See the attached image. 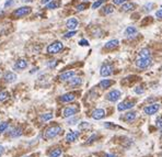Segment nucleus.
<instances>
[{
	"label": "nucleus",
	"instance_id": "obj_48",
	"mask_svg": "<svg viewBox=\"0 0 162 157\" xmlns=\"http://www.w3.org/2000/svg\"><path fill=\"white\" fill-rule=\"evenodd\" d=\"M33 0H22V2H24V3H26V2H32Z\"/></svg>",
	"mask_w": 162,
	"mask_h": 157
},
{
	"label": "nucleus",
	"instance_id": "obj_36",
	"mask_svg": "<svg viewBox=\"0 0 162 157\" xmlns=\"http://www.w3.org/2000/svg\"><path fill=\"white\" fill-rule=\"evenodd\" d=\"M88 8V5H87V2H84V3H80V5H78L77 6V11H83V10H86Z\"/></svg>",
	"mask_w": 162,
	"mask_h": 157
},
{
	"label": "nucleus",
	"instance_id": "obj_17",
	"mask_svg": "<svg viewBox=\"0 0 162 157\" xmlns=\"http://www.w3.org/2000/svg\"><path fill=\"white\" fill-rule=\"evenodd\" d=\"M18 79V76L15 75L14 72H7L5 75H3V80L6 82H9V84H11V82H14L15 80Z\"/></svg>",
	"mask_w": 162,
	"mask_h": 157
},
{
	"label": "nucleus",
	"instance_id": "obj_11",
	"mask_svg": "<svg viewBox=\"0 0 162 157\" xmlns=\"http://www.w3.org/2000/svg\"><path fill=\"white\" fill-rule=\"evenodd\" d=\"M137 114H138V113H137L136 111H128V112H126L120 119H122L123 121H125V122H127V123H132V122L137 119Z\"/></svg>",
	"mask_w": 162,
	"mask_h": 157
},
{
	"label": "nucleus",
	"instance_id": "obj_31",
	"mask_svg": "<svg viewBox=\"0 0 162 157\" xmlns=\"http://www.w3.org/2000/svg\"><path fill=\"white\" fill-rule=\"evenodd\" d=\"M8 127H9V123H8V122H2V123H0V134H2L3 132H6Z\"/></svg>",
	"mask_w": 162,
	"mask_h": 157
},
{
	"label": "nucleus",
	"instance_id": "obj_47",
	"mask_svg": "<svg viewBox=\"0 0 162 157\" xmlns=\"http://www.w3.org/2000/svg\"><path fill=\"white\" fill-rule=\"evenodd\" d=\"M51 0H41V3L42 5H47L48 2H51Z\"/></svg>",
	"mask_w": 162,
	"mask_h": 157
},
{
	"label": "nucleus",
	"instance_id": "obj_6",
	"mask_svg": "<svg viewBox=\"0 0 162 157\" xmlns=\"http://www.w3.org/2000/svg\"><path fill=\"white\" fill-rule=\"evenodd\" d=\"M79 111V108L76 106H69V107H66V108L64 109L63 111V117L66 119H69L71 117H75Z\"/></svg>",
	"mask_w": 162,
	"mask_h": 157
},
{
	"label": "nucleus",
	"instance_id": "obj_42",
	"mask_svg": "<svg viewBox=\"0 0 162 157\" xmlns=\"http://www.w3.org/2000/svg\"><path fill=\"white\" fill-rule=\"evenodd\" d=\"M79 45H81V46H88V45H89V42H88L87 40H80V41H79Z\"/></svg>",
	"mask_w": 162,
	"mask_h": 157
},
{
	"label": "nucleus",
	"instance_id": "obj_53",
	"mask_svg": "<svg viewBox=\"0 0 162 157\" xmlns=\"http://www.w3.org/2000/svg\"><path fill=\"white\" fill-rule=\"evenodd\" d=\"M161 157H162V153H161Z\"/></svg>",
	"mask_w": 162,
	"mask_h": 157
},
{
	"label": "nucleus",
	"instance_id": "obj_28",
	"mask_svg": "<svg viewBox=\"0 0 162 157\" xmlns=\"http://www.w3.org/2000/svg\"><path fill=\"white\" fill-rule=\"evenodd\" d=\"M104 2H105V0H96V1H94V2L92 3L91 8H92V9H98V8H100Z\"/></svg>",
	"mask_w": 162,
	"mask_h": 157
},
{
	"label": "nucleus",
	"instance_id": "obj_33",
	"mask_svg": "<svg viewBox=\"0 0 162 157\" xmlns=\"http://www.w3.org/2000/svg\"><path fill=\"white\" fill-rule=\"evenodd\" d=\"M104 127H106V129H120V127H118V125H115V124L112 123V122H105Z\"/></svg>",
	"mask_w": 162,
	"mask_h": 157
},
{
	"label": "nucleus",
	"instance_id": "obj_19",
	"mask_svg": "<svg viewBox=\"0 0 162 157\" xmlns=\"http://www.w3.org/2000/svg\"><path fill=\"white\" fill-rule=\"evenodd\" d=\"M27 67V62L25 59H18L13 65V68L15 70H23Z\"/></svg>",
	"mask_w": 162,
	"mask_h": 157
},
{
	"label": "nucleus",
	"instance_id": "obj_23",
	"mask_svg": "<svg viewBox=\"0 0 162 157\" xmlns=\"http://www.w3.org/2000/svg\"><path fill=\"white\" fill-rule=\"evenodd\" d=\"M10 136H11V137H20V136L22 135V129L21 127H14V129H12L11 131H10Z\"/></svg>",
	"mask_w": 162,
	"mask_h": 157
},
{
	"label": "nucleus",
	"instance_id": "obj_52",
	"mask_svg": "<svg viewBox=\"0 0 162 157\" xmlns=\"http://www.w3.org/2000/svg\"><path fill=\"white\" fill-rule=\"evenodd\" d=\"M24 157H30V156H24Z\"/></svg>",
	"mask_w": 162,
	"mask_h": 157
},
{
	"label": "nucleus",
	"instance_id": "obj_8",
	"mask_svg": "<svg viewBox=\"0 0 162 157\" xmlns=\"http://www.w3.org/2000/svg\"><path fill=\"white\" fill-rule=\"evenodd\" d=\"M120 96H122L120 90H118V89H113V90H111L106 95L105 98H106V100L110 101V102H116L117 100L120 98Z\"/></svg>",
	"mask_w": 162,
	"mask_h": 157
},
{
	"label": "nucleus",
	"instance_id": "obj_34",
	"mask_svg": "<svg viewBox=\"0 0 162 157\" xmlns=\"http://www.w3.org/2000/svg\"><path fill=\"white\" fill-rule=\"evenodd\" d=\"M79 121V119L77 118V117H71V118H69V120L67 121V124L68 125H73V124H77V122Z\"/></svg>",
	"mask_w": 162,
	"mask_h": 157
},
{
	"label": "nucleus",
	"instance_id": "obj_13",
	"mask_svg": "<svg viewBox=\"0 0 162 157\" xmlns=\"http://www.w3.org/2000/svg\"><path fill=\"white\" fill-rule=\"evenodd\" d=\"M106 115V113H105V110L104 109H95V110H93L92 111V114H91V117H92V119H94V120H101V119H103Z\"/></svg>",
	"mask_w": 162,
	"mask_h": 157
},
{
	"label": "nucleus",
	"instance_id": "obj_2",
	"mask_svg": "<svg viewBox=\"0 0 162 157\" xmlns=\"http://www.w3.org/2000/svg\"><path fill=\"white\" fill-rule=\"evenodd\" d=\"M63 132V129L59 125H53V127H49L48 129H46L43 136L45 137L46 139H55L56 136H58L60 133Z\"/></svg>",
	"mask_w": 162,
	"mask_h": 157
},
{
	"label": "nucleus",
	"instance_id": "obj_44",
	"mask_svg": "<svg viewBox=\"0 0 162 157\" xmlns=\"http://www.w3.org/2000/svg\"><path fill=\"white\" fill-rule=\"evenodd\" d=\"M156 18L162 20V8H161V9L158 10V11H156Z\"/></svg>",
	"mask_w": 162,
	"mask_h": 157
},
{
	"label": "nucleus",
	"instance_id": "obj_15",
	"mask_svg": "<svg viewBox=\"0 0 162 157\" xmlns=\"http://www.w3.org/2000/svg\"><path fill=\"white\" fill-rule=\"evenodd\" d=\"M76 99V94L75 92H67V94L63 95V96L60 97V101L64 103H68V102H71L73 100Z\"/></svg>",
	"mask_w": 162,
	"mask_h": 157
},
{
	"label": "nucleus",
	"instance_id": "obj_45",
	"mask_svg": "<svg viewBox=\"0 0 162 157\" xmlns=\"http://www.w3.org/2000/svg\"><path fill=\"white\" fill-rule=\"evenodd\" d=\"M104 157H117V156L115 154H112V153H106L104 155Z\"/></svg>",
	"mask_w": 162,
	"mask_h": 157
},
{
	"label": "nucleus",
	"instance_id": "obj_50",
	"mask_svg": "<svg viewBox=\"0 0 162 157\" xmlns=\"http://www.w3.org/2000/svg\"><path fill=\"white\" fill-rule=\"evenodd\" d=\"M0 77H1V72H0Z\"/></svg>",
	"mask_w": 162,
	"mask_h": 157
},
{
	"label": "nucleus",
	"instance_id": "obj_40",
	"mask_svg": "<svg viewBox=\"0 0 162 157\" xmlns=\"http://www.w3.org/2000/svg\"><path fill=\"white\" fill-rule=\"evenodd\" d=\"M128 0H113V3L116 5V6H120V5H124L125 2H127Z\"/></svg>",
	"mask_w": 162,
	"mask_h": 157
},
{
	"label": "nucleus",
	"instance_id": "obj_25",
	"mask_svg": "<svg viewBox=\"0 0 162 157\" xmlns=\"http://www.w3.org/2000/svg\"><path fill=\"white\" fill-rule=\"evenodd\" d=\"M63 154V151H61V148H54L53 151L49 152V154H48V156L49 157H59L60 155Z\"/></svg>",
	"mask_w": 162,
	"mask_h": 157
},
{
	"label": "nucleus",
	"instance_id": "obj_37",
	"mask_svg": "<svg viewBox=\"0 0 162 157\" xmlns=\"http://www.w3.org/2000/svg\"><path fill=\"white\" fill-rule=\"evenodd\" d=\"M76 34H77V31H69V32H67L66 34H65V35H64V37H65V39H70V37H72V36L73 35H76Z\"/></svg>",
	"mask_w": 162,
	"mask_h": 157
},
{
	"label": "nucleus",
	"instance_id": "obj_14",
	"mask_svg": "<svg viewBox=\"0 0 162 157\" xmlns=\"http://www.w3.org/2000/svg\"><path fill=\"white\" fill-rule=\"evenodd\" d=\"M78 24H79V21L77 20V19H76V18H70V19H68V20H67L66 27L69 31H75L76 29H77V27H78Z\"/></svg>",
	"mask_w": 162,
	"mask_h": 157
},
{
	"label": "nucleus",
	"instance_id": "obj_5",
	"mask_svg": "<svg viewBox=\"0 0 162 157\" xmlns=\"http://www.w3.org/2000/svg\"><path fill=\"white\" fill-rule=\"evenodd\" d=\"M136 102L132 101V100H125V101H122L120 103H118L117 106V110L120 112L122 111H127V110H130L135 107Z\"/></svg>",
	"mask_w": 162,
	"mask_h": 157
},
{
	"label": "nucleus",
	"instance_id": "obj_35",
	"mask_svg": "<svg viewBox=\"0 0 162 157\" xmlns=\"http://www.w3.org/2000/svg\"><path fill=\"white\" fill-rule=\"evenodd\" d=\"M134 92L137 95H142L145 92V88H142L141 86H137V87H135V89H134Z\"/></svg>",
	"mask_w": 162,
	"mask_h": 157
},
{
	"label": "nucleus",
	"instance_id": "obj_10",
	"mask_svg": "<svg viewBox=\"0 0 162 157\" xmlns=\"http://www.w3.org/2000/svg\"><path fill=\"white\" fill-rule=\"evenodd\" d=\"M138 34V30H137V27H132V25H129L125 29L124 31V35L126 36L127 39H134L136 37V35Z\"/></svg>",
	"mask_w": 162,
	"mask_h": 157
},
{
	"label": "nucleus",
	"instance_id": "obj_51",
	"mask_svg": "<svg viewBox=\"0 0 162 157\" xmlns=\"http://www.w3.org/2000/svg\"><path fill=\"white\" fill-rule=\"evenodd\" d=\"M84 1H89V0H84Z\"/></svg>",
	"mask_w": 162,
	"mask_h": 157
},
{
	"label": "nucleus",
	"instance_id": "obj_49",
	"mask_svg": "<svg viewBox=\"0 0 162 157\" xmlns=\"http://www.w3.org/2000/svg\"><path fill=\"white\" fill-rule=\"evenodd\" d=\"M160 70H162V66H161V67H160Z\"/></svg>",
	"mask_w": 162,
	"mask_h": 157
},
{
	"label": "nucleus",
	"instance_id": "obj_9",
	"mask_svg": "<svg viewBox=\"0 0 162 157\" xmlns=\"http://www.w3.org/2000/svg\"><path fill=\"white\" fill-rule=\"evenodd\" d=\"M113 70H114V68L111 64H103L101 66V69H100V75L102 77H108L113 74Z\"/></svg>",
	"mask_w": 162,
	"mask_h": 157
},
{
	"label": "nucleus",
	"instance_id": "obj_18",
	"mask_svg": "<svg viewBox=\"0 0 162 157\" xmlns=\"http://www.w3.org/2000/svg\"><path fill=\"white\" fill-rule=\"evenodd\" d=\"M79 139V132L78 131H70L66 135V141L69 143L76 142Z\"/></svg>",
	"mask_w": 162,
	"mask_h": 157
},
{
	"label": "nucleus",
	"instance_id": "obj_30",
	"mask_svg": "<svg viewBox=\"0 0 162 157\" xmlns=\"http://www.w3.org/2000/svg\"><path fill=\"white\" fill-rule=\"evenodd\" d=\"M9 92L8 91H1L0 92V102H2V101H5V100H7L8 98H9Z\"/></svg>",
	"mask_w": 162,
	"mask_h": 157
},
{
	"label": "nucleus",
	"instance_id": "obj_1",
	"mask_svg": "<svg viewBox=\"0 0 162 157\" xmlns=\"http://www.w3.org/2000/svg\"><path fill=\"white\" fill-rule=\"evenodd\" d=\"M152 64V56L151 51L148 47L141 48L137 54V57L135 58V65L139 69H147Z\"/></svg>",
	"mask_w": 162,
	"mask_h": 157
},
{
	"label": "nucleus",
	"instance_id": "obj_20",
	"mask_svg": "<svg viewBox=\"0 0 162 157\" xmlns=\"http://www.w3.org/2000/svg\"><path fill=\"white\" fill-rule=\"evenodd\" d=\"M136 3L134 2H125L124 5H122V11L124 12H130V11H134L136 9Z\"/></svg>",
	"mask_w": 162,
	"mask_h": 157
},
{
	"label": "nucleus",
	"instance_id": "obj_29",
	"mask_svg": "<svg viewBox=\"0 0 162 157\" xmlns=\"http://www.w3.org/2000/svg\"><path fill=\"white\" fill-rule=\"evenodd\" d=\"M90 123L89 122H81L80 124H79V130H88V129H90Z\"/></svg>",
	"mask_w": 162,
	"mask_h": 157
},
{
	"label": "nucleus",
	"instance_id": "obj_43",
	"mask_svg": "<svg viewBox=\"0 0 162 157\" xmlns=\"http://www.w3.org/2000/svg\"><path fill=\"white\" fill-rule=\"evenodd\" d=\"M13 3H14V1H13V0H7L6 3H5V8H8V7L13 6Z\"/></svg>",
	"mask_w": 162,
	"mask_h": 157
},
{
	"label": "nucleus",
	"instance_id": "obj_22",
	"mask_svg": "<svg viewBox=\"0 0 162 157\" xmlns=\"http://www.w3.org/2000/svg\"><path fill=\"white\" fill-rule=\"evenodd\" d=\"M113 84H114V82H113V80H111V79H103V80H101V82H100L99 87L102 88V89H107V88L111 87Z\"/></svg>",
	"mask_w": 162,
	"mask_h": 157
},
{
	"label": "nucleus",
	"instance_id": "obj_7",
	"mask_svg": "<svg viewBox=\"0 0 162 157\" xmlns=\"http://www.w3.org/2000/svg\"><path fill=\"white\" fill-rule=\"evenodd\" d=\"M160 110V103H151V104H149V106L145 107L144 108V113L147 115H153L156 114L157 112Z\"/></svg>",
	"mask_w": 162,
	"mask_h": 157
},
{
	"label": "nucleus",
	"instance_id": "obj_16",
	"mask_svg": "<svg viewBox=\"0 0 162 157\" xmlns=\"http://www.w3.org/2000/svg\"><path fill=\"white\" fill-rule=\"evenodd\" d=\"M82 82H83V80H82L81 77H76L75 76V77H72L69 82H68V86H69V87H72V88H77V87H79V86H81Z\"/></svg>",
	"mask_w": 162,
	"mask_h": 157
},
{
	"label": "nucleus",
	"instance_id": "obj_21",
	"mask_svg": "<svg viewBox=\"0 0 162 157\" xmlns=\"http://www.w3.org/2000/svg\"><path fill=\"white\" fill-rule=\"evenodd\" d=\"M118 44H120V41L118 40H111V41H108V42L105 43L104 45V48L105 50H114V48H116L117 46H118Z\"/></svg>",
	"mask_w": 162,
	"mask_h": 157
},
{
	"label": "nucleus",
	"instance_id": "obj_24",
	"mask_svg": "<svg viewBox=\"0 0 162 157\" xmlns=\"http://www.w3.org/2000/svg\"><path fill=\"white\" fill-rule=\"evenodd\" d=\"M113 12H114V7L112 6V5H107V6L103 7V9H102L103 14L107 15V14H111V13H113Z\"/></svg>",
	"mask_w": 162,
	"mask_h": 157
},
{
	"label": "nucleus",
	"instance_id": "obj_41",
	"mask_svg": "<svg viewBox=\"0 0 162 157\" xmlns=\"http://www.w3.org/2000/svg\"><path fill=\"white\" fill-rule=\"evenodd\" d=\"M56 64H57V60H49L47 63V66L49 67V68H53V67L56 66Z\"/></svg>",
	"mask_w": 162,
	"mask_h": 157
},
{
	"label": "nucleus",
	"instance_id": "obj_39",
	"mask_svg": "<svg viewBox=\"0 0 162 157\" xmlns=\"http://www.w3.org/2000/svg\"><path fill=\"white\" fill-rule=\"evenodd\" d=\"M98 139V135L96 134H93V135H91L89 139H88V142H87V144H91V143H93L95 139Z\"/></svg>",
	"mask_w": 162,
	"mask_h": 157
},
{
	"label": "nucleus",
	"instance_id": "obj_26",
	"mask_svg": "<svg viewBox=\"0 0 162 157\" xmlns=\"http://www.w3.org/2000/svg\"><path fill=\"white\" fill-rule=\"evenodd\" d=\"M58 7H59V3H58L56 0H51V2H48L47 5H46V8H47V9H56Z\"/></svg>",
	"mask_w": 162,
	"mask_h": 157
},
{
	"label": "nucleus",
	"instance_id": "obj_38",
	"mask_svg": "<svg viewBox=\"0 0 162 157\" xmlns=\"http://www.w3.org/2000/svg\"><path fill=\"white\" fill-rule=\"evenodd\" d=\"M152 8H153V3H151V2L147 3V5H145V6H144V10L146 12L151 11V10H152Z\"/></svg>",
	"mask_w": 162,
	"mask_h": 157
},
{
	"label": "nucleus",
	"instance_id": "obj_3",
	"mask_svg": "<svg viewBox=\"0 0 162 157\" xmlns=\"http://www.w3.org/2000/svg\"><path fill=\"white\" fill-rule=\"evenodd\" d=\"M64 50V44L60 41H55L47 46L46 51L48 54H58Z\"/></svg>",
	"mask_w": 162,
	"mask_h": 157
},
{
	"label": "nucleus",
	"instance_id": "obj_46",
	"mask_svg": "<svg viewBox=\"0 0 162 157\" xmlns=\"http://www.w3.org/2000/svg\"><path fill=\"white\" fill-rule=\"evenodd\" d=\"M3 153H5V147H3V146H0V157L2 156Z\"/></svg>",
	"mask_w": 162,
	"mask_h": 157
},
{
	"label": "nucleus",
	"instance_id": "obj_27",
	"mask_svg": "<svg viewBox=\"0 0 162 157\" xmlns=\"http://www.w3.org/2000/svg\"><path fill=\"white\" fill-rule=\"evenodd\" d=\"M51 119H53V113H51V112L44 113V114L41 115V120H42L43 122H47V121L51 120Z\"/></svg>",
	"mask_w": 162,
	"mask_h": 157
},
{
	"label": "nucleus",
	"instance_id": "obj_12",
	"mask_svg": "<svg viewBox=\"0 0 162 157\" xmlns=\"http://www.w3.org/2000/svg\"><path fill=\"white\" fill-rule=\"evenodd\" d=\"M76 76V72L75 70H68V72H65L63 74H60L58 79H59L60 82H69L70 79L72 77H75Z\"/></svg>",
	"mask_w": 162,
	"mask_h": 157
},
{
	"label": "nucleus",
	"instance_id": "obj_32",
	"mask_svg": "<svg viewBox=\"0 0 162 157\" xmlns=\"http://www.w3.org/2000/svg\"><path fill=\"white\" fill-rule=\"evenodd\" d=\"M156 127H157V129L159 130V132L162 134V118H157Z\"/></svg>",
	"mask_w": 162,
	"mask_h": 157
},
{
	"label": "nucleus",
	"instance_id": "obj_4",
	"mask_svg": "<svg viewBox=\"0 0 162 157\" xmlns=\"http://www.w3.org/2000/svg\"><path fill=\"white\" fill-rule=\"evenodd\" d=\"M31 11H32V8H31V7H21V8H19V9L14 10V11L12 12V17L15 19L23 18L25 15L30 14Z\"/></svg>",
	"mask_w": 162,
	"mask_h": 157
}]
</instances>
